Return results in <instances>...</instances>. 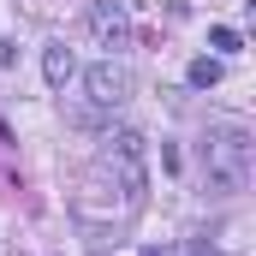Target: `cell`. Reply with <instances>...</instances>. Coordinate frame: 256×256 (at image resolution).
I'll return each instance as SVG.
<instances>
[{"mask_svg":"<svg viewBox=\"0 0 256 256\" xmlns=\"http://www.w3.org/2000/svg\"><path fill=\"white\" fill-rule=\"evenodd\" d=\"M66 120H72V126H102V120H108V114H102V108H96V102H90V96H84V102H66Z\"/></svg>","mask_w":256,"mask_h":256,"instance_id":"cell-6","label":"cell"},{"mask_svg":"<svg viewBox=\"0 0 256 256\" xmlns=\"http://www.w3.org/2000/svg\"><path fill=\"white\" fill-rule=\"evenodd\" d=\"M84 96H90L102 114H114V108L131 96V66L114 60V54H102L96 66H84Z\"/></svg>","mask_w":256,"mask_h":256,"instance_id":"cell-3","label":"cell"},{"mask_svg":"<svg viewBox=\"0 0 256 256\" xmlns=\"http://www.w3.org/2000/svg\"><path fill=\"white\" fill-rule=\"evenodd\" d=\"M208 84H220V66L214 60H191V90H208Z\"/></svg>","mask_w":256,"mask_h":256,"instance_id":"cell-7","label":"cell"},{"mask_svg":"<svg viewBox=\"0 0 256 256\" xmlns=\"http://www.w3.org/2000/svg\"><path fill=\"white\" fill-rule=\"evenodd\" d=\"M102 173H114V191L137 208V202L149 196V143H143L137 131H108V143H102Z\"/></svg>","mask_w":256,"mask_h":256,"instance_id":"cell-2","label":"cell"},{"mask_svg":"<svg viewBox=\"0 0 256 256\" xmlns=\"http://www.w3.org/2000/svg\"><path fill=\"white\" fill-rule=\"evenodd\" d=\"M90 36H96V48H126V36H131V18H126V6L120 0H96L90 6Z\"/></svg>","mask_w":256,"mask_h":256,"instance_id":"cell-4","label":"cell"},{"mask_svg":"<svg viewBox=\"0 0 256 256\" xmlns=\"http://www.w3.org/2000/svg\"><path fill=\"white\" fill-rule=\"evenodd\" d=\"M202 167H208V191H244L250 185V167H256V143L238 120L226 126H208L202 137Z\"/></svg>","mask_w":256,"mask_h":256,"instance_id":"cell-1","label":"cell"},{"mask_svg":"<svg viewBox=\"0 0 256 256\" xmlns=\"http://www.w3.org/2000/svg\"><path fill=\"white\" fill-rule=\"evenodd\" d=\"M208 48H220V54H238V30L214 24V30H208Z\"/></svg>","mask_w":256,"mask_h":256,"instance_id":"cell-8","label":"cell"},{"mask_svg":"<svg viewBox=\"0 0 256 256\" xmlns=\"http://www.w3.org/2000/svg\"><path fill=\"white\" fill-rule=\"evenodd\" d=\"M42 72H48V84H54V90H66V84L78 78V54H72L66 42H48V54H42Z\"/></svg>","mask_w":256,"mask_h":256,"instance_id":"cell-5","label":"cell"}]
</instances>
